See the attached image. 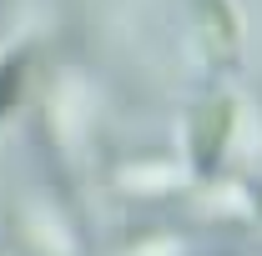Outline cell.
Instances as JSON below:
<instances>
[{
	"mask_svg": "<svg viewBox=\"0 0 262 256\" xmlns=\"http://www.w3.org/2000/svg\"><path fill=\"white\" fill-rule=\"evenodd\" d=\"M196 5H202V31H207L212 56H232L237 50V10L227 0H196Z\"/></svg>",
	"mask_w": 262,
	"mask_h": 256,
	"instance_id": "obj_2",
	"label": "cell"
},
{
	"mask_svg": "<svg viewBox=\"0 0 262 256\" xmlns=\"http://www.w3.org/2000/svg\"><path fill=\"white\" fill-rule=\"evenodd\" d=\"M227 131H232V100H227V96L207 100V106L196 111L192 136H196V161H202V166H212V161H217L222 141H227Z\"/></svg>",
	"mask_w": 262,
	"mask_h": 256,
	"instance_id": "obj_1",
	"label": "cell"
},
{
	"mask_svg": "<svg viewBox=\"0 0 262 256\" xmlns=\"http://www.w3.org/2000/svg\"><path fill=\"white\" fill-rule=\"evenodd\" d=\"M26 70H31V61H26V56H10V61L0 65V116L15 106L20 86H26Z\"/></svg>",
	"mask_w": 262,
	"mask_h": 256,
	"instance_id": "obj_3",
	"label": "cell"
}]
</instances>
